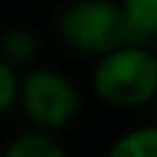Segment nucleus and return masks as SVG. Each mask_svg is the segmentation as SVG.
Segmentation results:
<instances>
[{"label":"nucleus","instance_id":"obj_9","mask_svg":"<svg viewBox=\"0 0 157 157\" xmlns=\"http://www.w3.org/2000/svg\"><path fill=\"white\" fill-rule=\"evenodd\" d=\"M148 47H151V52H154V58H157V35H154V38H148Z\"/></svg>","mask_w":157,"mask_h":157},{"label":"nucleus","instance_id":"obj_3","mask_svg":"<svg viewBox=\"0 0 157 157\" xmlns=\"http://www.w3.org/2000/svg\"><path fill=\"white\" fill-rule=\"evenodd\" d=\"M17 105L35 128L61 131L78 113V93L73 82L67 76H61L58 70L32 67L21 76Z\"/></svg>","mask_w":157,"mask_h":157},{"label":"nucleus","instance_id":"obj_5","mask_svg":"<svg viewBox=\"0 0 157 157\" xmlns=\"http://www.w3.org/2000/svg\"><path fill=\"white\" fill-rule=\"evenodd\" d=\"M0 56L12 64V67H23L38 56V41L29 29L23 26H12L0 35Z\"/></svg>","mask_w":157,"mask_h":157},{"label":"nucleus","instance_id":"obj_10","mask_svg":"<svg viewBox=\"0 0 157 157\" xmlns=\"http://www.w3.org/2000/svg\"><path fill=\"white\" fill-rule=\"evenodd\" d=\"M154 111H157V96H154Z\"/></svg>","mask_w":157,"mask_h":157},{"label":"nucleus","instance_id":"obj_8","mask_svg":"<svg viewBox=\"0 0 157 157\" xmlns=\"http://www.w3.org/2000/svg\"><path fill=\"white\" fill-rule=\"evenodd\" d=\"M17 84H21L17 67H12L0 56V117L6 111H12V105H17Z\"/></svg>","mask_w":157,"mask_h":157},{"label":"nucleus","instance_id":"obj_2","mask_svg":"<svg viewBox=\"0 0 157 157\" xmlns=\"http://www.w3.org/2000/svg\"><path fill=\"white\" fill-rule=\"evenodd\" d=\"M58 38L64 41V47L96 58L122 44L140 41L131 32L122 3H113V0H73V3H67L58 17Z\"/></svg>","mask_w":157,"mask_h":157},{"label":"nucleus","instance_id":"obj_6","mask_svg":"<svg viewBox=\"0 0 157 157\" xmlns=\"http://www.w3.org/2000/svg\"><path fill=\"white\" fill-rule=\"evenodd\" d=\"M113 157H157V122L128 131L111 146Z\"/></svg>","mask_w":157,"mask_h":157},{"label":"nucleus","instance_id":"obj_4","mask_svg":"<svg viewBox=\"0 0 157 157\" xmlns=\"http://www.w3.org/2000/svg\"><path fill=\"white\" fill-rule=\"evenodd\" d=\"M6 157H64V146L56 140V131L32 125L6 146Z\"/></svg>","mask_w":157,"mask_h":157},{"label":"nucleus","instance_id":"obj_7","mask_svg":"<svg viewBox=\"0 0 157 157\" xmlns=\"http://www.w3.org/2000/svg\"><path fill=\"white\" fill-rule=\"evenodd\" d=\"M119 3L131 23V32L148 44V38L157 35V0H119Z\"/></svg>","mask_w":157,"mask_h":157},{"label":"nucleus","instance_id":"obj_1","mask_svg":"<svg viewBox=\"0 0 157 157\" xmlns=\"http://www.w3.org/2000/svg\"><path fill=\"white\" fill-rule=\"evenodd\" d=\"M93 90L113 108H143L157 96V58L151 47L131 41L99 56L93 67Z\"/></svg>","mask_w":157,"mask_h":157}]
</instances>
